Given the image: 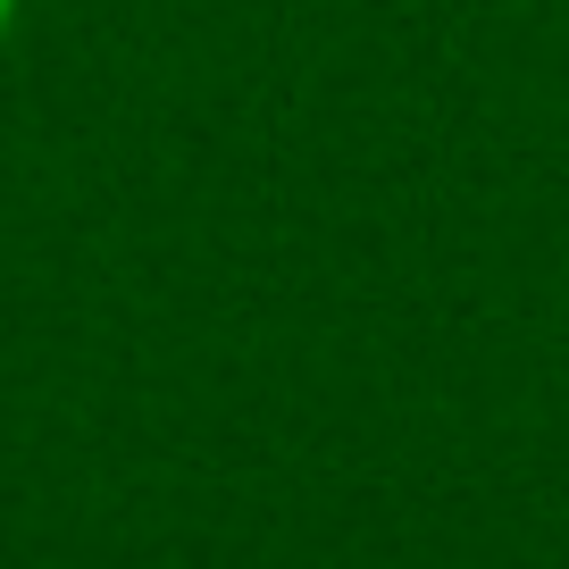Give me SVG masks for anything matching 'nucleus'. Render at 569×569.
Returning a JSON list of instances; mask_svg holds the SVG:
<instances>
[{"label": "nucleus", "instance_id": "nucleus-1", "mask_svg": "<svg viewBox=\"0 0 569 569\" xmlns=\"http://www.w3.org/2000/svg\"><path fill=\"white\" fill-rule=\"evenodd\" d=\"M18 9H26V0H0V42H9V26H18Z\"/></svg>", "mask_w": 569, "mask_h": 569}]
</instances>
